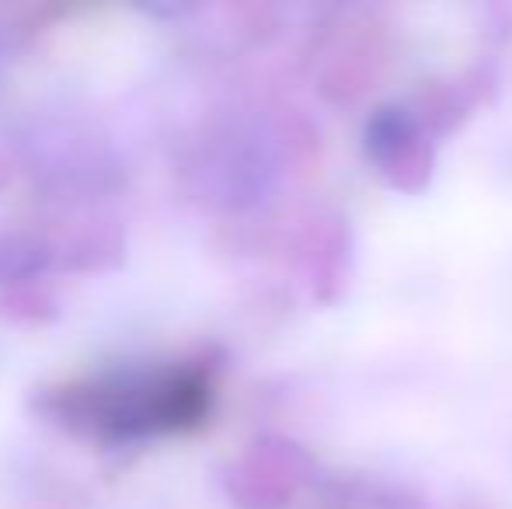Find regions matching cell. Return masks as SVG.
<instances>
[{
	"mask_svg": "<svg viewBox=\"0 0 512 509\" xmlns=\"http://www.w3.org/2000/svg\"><path fill=\"white\" fill-rule=\"evenodd\" d=\"M53 269V248L35 234H0V286L32 283Z\"/></svg>",
	"mask_w": 512,
	"mask_h": 509,
	"instance_id": "3957f363",
	"label": "cell"
},
{
	"mask_svg": "<svg viewBox=\"0 0 512 509\" xmlns=\"http://www.w3.org/2000/svg\"><path fill=\"white\" fill-rule=\"evenodd\" d=\"M203 189L220 206H251L269 192L272 185V157L251 133H234L213 143L203 157Z\"/></svg>",
	"mask_w": 512,
	"mask_h": 509,
	"instance_id": "7a4b0ae2",
	"label": "cell"
},
{
	"mask_svg": "<svg viewBox=\"0 0 512 509\" xmlns=\"http://www.w3.org/2000/svg\"><path fill=\"white\" fill-rule=\"evenodd\" d=\"M213 408V381L192 363H129L46 394V415L102 447L192 433Z\"/></svg>",
	"mask_w": 512,
	"mask_h": 509,
	"instance_id": "6da1fadb",
	"label": "cell"
},
{
	"mask_svg": "<svg viewBox=\"0 0 512 509\" xmlns=\"http://www.w3.org/2000/svg\"><path fill=\"white\" fill-rule=\"evenodd\" d=\"M411 140H415V126L405 109H380L366 126V150L384 164L391 157H405Z\"/></svg>",
	"mask_w": 512,
	"mask_h": 509,
	"instance_id": "277c9868",
	"label": "cell"
},
{
	"mask_svg": "<svg viewBox=\"0 0 512 509\" xmlns=\"http://www.w3.org/2000/svg\"><path fill=\"white\" fill-rule=\"evenodd\" d=\"M14 53V42H11V32H7L4 25H0V70H4V63L11 60Z\"/></svg>",
	"mask_w": 512,
	"mask_h": 509,
	"instance_id": "5b68a950",
	"label": "cell"
}]
</instances>
